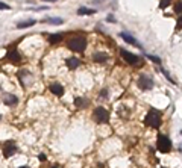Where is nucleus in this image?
<instances>
[{
  "instance_id": "f257e3e1",
  "label": "nucleus",
  "mask_w": 182,
  "mask_h": 168,
  "mask_svg": "<svg viewBox=\"0 0 182 168\" xmlns=\"http://www.w3.org/2000/svg\"><path fill=\"white\" fill-rule=\"evenodd\" d=\"M67 46L73 52H84L87 49V39L85 37H73L68 39Z\"/></svg>"
},
{
  "instance_id": "f03ea898",
  "label": "nucleus",
  "mask_w": 182,
  "mask_h": 168,
  "mask_svg": "<svg viewBox=\"0 0 182 168\" xmlns=\"http://www.w3.org/2000/svg\"><path fill=\"white\" fill-rule=\"evenodd\" d=\"M144 123H146V126H149V127H155V129H158V127L161 126V123H163V120H161V114H159L158 111H155V109L149 111V114L146 115Z\"/></svg>"
},
{
  "instance_id": "7ed1b4c3",
  "label": "nucleus",
  "mask_w": 182,
  "mask_h": 168,
  "mask_svg": "<svg viewBox=\"0 0 182 168\" xmlns=\"http://www.w3.org/2000/svg\"><path fill=\"white\" fill-rule=\"evenodd\" d=\"M93 118H94L97 123H108L109 121V112L106 111L105 108L99 106V108H96L94 112H93Z\"/></svg>"
},
{
  "instance_id": "20e7f679",
  "label": "nucleus",
  "mask_w": 182,
  "mask_h": 168,
  "mask_svg": "<svg viewBox=\"0 0 182 168\" xmlns=\"http://www.w3.org/2000/svg\"><path fill=\"white\" fill-rule=\"evenodd\" d=\"M156 146H158V150H159L161 153H167V151L172 150V141H170L165 135L159 133V135H158V142H156Z\"/></svg>"
},
{
  "instance_id": "39448f33",
  "label": "nucleus",
  "mask_w": 182,
  "mask_h": 168,
  "mask_svg": "<svg viewBox=\"0 0 182 168\" xmlns=\"http://www.w3.org/2000/svg\"><path fill=\"white\" fill-rule=\"evenodd\" d=\"M137 83H138L140 90H144V91H149V90L153 88V80H152V77H149L147 74H140Z\"/></svg>"
},
{
  "instance_id": "423d86ee",
  "label": "nucleus",
  "mask_w": 182,
  "mask_h": 168,
  "mask_svg": "<svg viewBox=\"0 0 182 168\" xmlns=\"http://www.w3.org/2000/svg\"><path fill=\"white\" fill-rule=\"evenodd\" d=\"M120 55H122V58L126 61L127 64H130V65H138V64L141 62L140 56L134 55V53L127 52V50H125V49H122V50H120Z\"/></svg>"
},
{
  "instance_id": "0eeeda50",
  "label": "nucleus",
  "mask_w": 182,
  "mask_h": 168,
  "mask_svg": "<svg viewBox=\"0 0 182 168\" xmlns=\"http://www.w3.org/2000/svg\"><path fill=\"white\" fill-rule=\"evenodd\" d=\"M17 146H15V142L14 141H8L6 142V146H5V150H3V156L5 158H9V156H12L14 153H17Z\"/></svg>"
},
{
  "instance_id": "6e6552de",
  "label": "nucleus",
  "mask_w": 182,
  "mask_h": 168,
  "mask_svg": "<svg viewBox=\"0 0 182 168\" xmlns=\"http://www.w3.org/2000/svg\"><path fill=\"white\" fill-rule=\"evenodd\" d=\"M6 58H8L11 62H14V64H18V62L21 61V56H20V53H18L17 50H9L8 55H6Z\"/></svg>"
},
{
  "instance_id": "1a4fd4ad",
  "label": "nucleus",
  "mask_w": 182,
  "mask_h": 168,
  "mask_svg": "<svg viewBox=\"0 0 182 168\" xmlns=\"http://www.w3.org/2000/svg\"><path fill=\"white\" fill-rule=\"evenodd\" d=\"M50 91H52L55 95L61 97V95L64 94V86L59 85V83H52V85H50Z\"/></svg>"
},
{
  "instance_id": "9d476101",
  "label": "nucleus",
  "mask_w": 182,
  "mask_h": 168,
  "mask_svg": "<svg viewBox=\"0 0 182 168\" xmlns=\"http://www.w3.org/2000/svg\"><path fill=\"white\" fill-rule=\"evenodd\" d=\"M5 105L6 106H12V105H15L18 102V97L17 95H14V94H6V97H5Z\"/></svg>"
},
{
  "instance_id": "9b49d317",
  "label": "nucleus",
  "mask_w": 182,
  "mask_h": 168,
  "mask_svg": "<svg viewBox=\"0 0 182 168\" xmlns=\"http://www.w3.org/2000/svg\"><path fill=\"white\" fill-rule=\"evenodd\" d=\"M122 38L126 41L127 44H134V46H137V47H140L138 46V41L135 39V38L132 37V35H129V34H126V32H122Z\"/></svg>"
},
{
  "instance_id": "f8f14e48",
  "label": "nucleus",
  "mask_w": 182,
  "mask_h": 168,
  "mask_svg": "<svg viewBox=\"0 0 182 168\" xmlns=\"http://www.w3.org/2000/svg\"><path fill=\"white\" fill-rule=\"evenodd\" d=\"M79 58H68L67 59V67L70 68V70H74V68H77L79 67Z\"/></svg>"
},
{
  "instance_id": "ddd939ff",
  "label": "nucleus",
  "mask_w": 182,
  "mask_h": 168,
  "mask_svg": "<svg viewBox=\"0 0 182 168\" xmlns=\"http://www.w3.org/2000/svg\"><path fill=\"white\" fill-rule=\"evenodd\" d=\"M74 105H76L77 108H87V106L90 105V100H88V98H82V97H77V98L74 100Z\"/></svg>"
},
{
  "instance_id": "4468645a",
  "label": "nucleus",
  "mask_w": 182,
  "mask_h": 168,
  "mask_svg": "<svg viewBox=\"0 0 182 168\" xmlns=\"http://www.w3.org/2000/svg\"><path fill=\"white\" fill-rule=\"evenodd\" d=\"M93 59H94L96 62H106V61H108V55H106V53H94Z\"/></svg>"
},
{
  "instance_id": "2eb2a0df",
  "label": "nucleus",
  "mask_w": 182,
  "mask_h": 168,
  "mask_svg": "<svg viewBox=\"0 0 182 168\" xmlns=\"http://www.w3.org/2000/svg\"><path fill=\"white\" fill-rule=\"evenodd\" d=\"M35 24V20H26L23 23H17V27L18 29H26V27H31Z\"/></svg>"
},
{
  "instance_id": "dca6fc26",
  "label": "nucleus",
  "mask_w": 182,
  "mask_h": 168,
  "mask_svg": "<svg viewBox=\"0 0 182 168\" xmlns=\"http://www.w3.org/2000/svg\"><path fill=\"white\" fill-rule=\"evenodd\" d=\"M94 12H96V9H90V8H84V6L77 9V14H79V15H91V14H94Z\"/></svg>"
},
{
  "instance_id": "f3484780",
  "label": "nucleus",
  "mask_w": 182,
  "mask_h": 168,
  "mask_svg": "<svg viewBox=\"0 0 182 168\" xmlns=\"http://www.w3.org/2000/svg\"><path fill=\"white\" fill-rule=\"evenodd\" d=\"M62 41V35L61 34H56V35H50L49 37V42L50 44H56V42H61Z\"/></svg>"
},
{
  "instance_id": "a211bd4d",
  "label": "nucleus",
  "mask_w": 182,
  "mask_h": 168,
  "mask_svg": "<svg viewBox=\"0 0 182 168\" xmlns=\"http://www.w3.org/2000/svg\"><path fill=\"white\" fill-rule=\"evenodd\" d=\"M46 21H47V23H50V24H62V21H64V20L59 18V17H55V18H47Z\"/></svg>"
},
{
  "instance_id": "6ab92c4d",
  "label": "nucleus",
  "mask_w": 182,
  "mask_h": 168,
  "mask_svg": "<svg viewBox=\"0 0 182 168\" xmlns=\"http://www.w3.org/2000/svg\"><path fill=\"white\" fill-rule=\"evenodd\" d=\"M147 58H149L150 61H153L155 64H161V59H159L158 56H152V55H149V56H147Z\"/></svg>"
},
{
  "instance_id": "aec40b11",
  "label": "nucleus",
  "mask_w": 182,
  "mask_h": 168,
  "mask_svg": "<svg viewBox=\"0 0 182 168\" xmlns=\"http://www.w3.org/2000/svg\"><path fill=\"white\" fill-rule=\"evenodd\" d=\"M175 12H178V14H181L182 12V2H179V3L175 5Z\"/></svg>"
},
{
  "instance_id": "412c9836",
  "label": "nucleus",
  "mask_w": 182,
  "mask_h": 168,
  "mask_svg": "<svg viewBox=\"0 0 182 168\" xmlns=\"http://www.w3.org/2000/svg\"><path fill=\"white\" fill-rule=\"evenodd\" d=\"M161 71H163V74L165 76V77H167V79H168V82H172V83H176V82H175V80H173V79H172V76H170V74H168V73H167V70H164V68H163V70H161Z\"/></svg>"
},
{
  "instance_id": "4be33fe9",
  "label": "nucleus",
  "mask_w": 182,
  "mask_h": 168,
  "mask_svg": "<svg viewBox=\"0 0 182 168\" xmlns=\"http://www.w3.org/2000/svg\"><path fill=\"white\" fill-rule=\"evenodd\" d=\"M100 98H108V90H102L100 91Z\"/></svg>"
},
{
  "instance_id": "5701e85b",
  "label": "nucleus",
  "mask_w": 182,
  "mask_h": 168,
  "mask_svg": "<svg viewBox=\"0 0 182 168\" xmlns=\"http://www.w3.org/2000/svg\"><path fill=\"white\" fill-rule=\"evenodd\" d=\"M168 5H170V2H167V0H165V2H159V8H161V9L167 8Z\"/></svg>"
},
{
  "instance_id": "b1692460",
  "label": "nucleus",
  "mask_w": 182,
  "mask_h": 168,
  "mask_svg": "<svg viewBox=\"0 0 182 168\" xmlns=\"http://www.w3.org/2000/svg\"><path fill=\"white\" fill-rule=\"evenodd\" d=\"M5 9H9V5H6V3L0 2V11H5Z\"/></svg>"
},
{
  "instance_id": "393cba45",
  "label": "nucleus",
  "mask_w": 182,
  "mask_h": 168,
  "mask_svg": "<svg viewBox=\"0 0 182 168\" xmlns=\"http://www.w3.org/2000/svg\"><path fill=\"white\" fill-rule=\"evenodd\" d=\"M178 27H182V14L179 15V18H178Z\"/></svg>"
},
{
  "instance_id": "a878e982",
  "label": "nucleus",
  "mask_w": 182,
  "mask_h": 168,
  "mask_svg": "<svg viewBox=\"0 0 182 168\" xmlns=\"http://www.w3.org/2000/svg\"><path fill=\"white\" fill-rule=\"evenodd\" d=\"M38 158H39V161H46V154H39Z\"/></svg>"
},
{
  "instance_id": "bb28decb",
  "label": "nucleus",
  "mask_w": 182,
  "mask_h": 168,
  "mask_svg": "<svg viewBox=\"0 0 182 168\" xmlns=\"http://www.w3.org/2000/svg\"><path fill=\"white\" fill-rule=\"evenodd\" d=\"M108 20L111 21V23H114V17H112V15H108Z\"/></svg>"
},
{
  "instance_id": "cd10ccee",
  "label": "nucleus",
  "mask_w": 182,
  "mask_h": 168,
  "mask_svg": "<svg viewBox=\"0 0 182 168\" xmlns=\"http://www.w3.org/2000/svg\"><path fill=\"white\" fill-rule=\"evenodd\" d=\"M52 168H58V165H53V167H52Z\"/></svg>"
},
{
  "instance_id": "c85d7f7f",
  "label": "nucleus",
  "mask_w": 182,
  "mask_h": 168,
  "mask_svg": "<svg viewBox=\"0 0 182 168\" xmlns=\"http://www.w3.org/2000/svg\"><path fill=\"white\" fill-rule=\"evenodd\" d=\"M18 168H29V167H18Z\"/></svg>"
}]
</instances>
